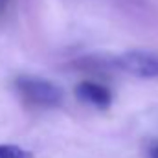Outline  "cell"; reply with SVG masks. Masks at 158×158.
Returning a JSON list of instances; mask_svg holds the SVG:
<instances>
[{
  "mask_svg": "<svg viewBox=\"0 0 158 158\" xmlns=\"http://www.w3.org/2000/svg\"><path fill=\"white\" fill-rule=\"evenodd\" d=\"M15 90L24 103L39 109H55L64 99L59 85L37 76H19L15 79Z\"/></svg>",
  "mask_w": 158,
  "mask_h": 158,
  "instance_id": "obj_1",
  "label": "cell"
},
{
  "mask_svg": "<svg viewBox=\"0 0 158 158\" xmlns=\"http://www.w3.org/2000/svg\"><path fill=\"white\" fill-rule=\"evenodd\" d=\"M116 66L142 79H158V53L149 50H131L116 57Z\"/></svg>",
  "mask_w": 158,
  "mask_h": 158,
  "instance_id": "obj_2",
  "label": "cell"
},
{
  "mask_svg": "<svg viewBox=\"0 0 158 158\" xmlns=\"http://www.w3.org/2000/svg\"><path fill=\"white\" fill-rule=\"evenodd\" d=\"M74 96L81 103L101 109V110H105L112 105V92L105 85H99V83H94V81L79 83L76 86V90H74Z\"/></svg>",
  "mask_w": 158,
  "mask_h": 158,
  "instance_id": "obj_3",
  "label": "cell"
},
{
  "mask_svg": "<svg viewBox=\"0 0 158 158\" xmlns=\"http://www.w3.org/2000/svg\"><path fill=\"white\" fill-rule=\"evenodd\" d=\"M0 158H33V153L13 143H0Z\"/></svg>",
  "mask_w": 158,
  "mask_h": 158,
  "instance_id": "obj_4",
  "label": "cell"
},
{
  "mask_svg": "<svg viewBox=\"0 0 158 158\" xmlns=\"http://www.w3.org/2000/svg\"><path fill=\"white\" fill-rule=\"evenodd\" d=\"M147 156L149 158H158V143H151L147 149Z\"/></svg>",
  "mask_w": 158,
  "mask_h": 158,
  "instance_id": "obj_5",
  "label": "cell"
}]
</instances>
